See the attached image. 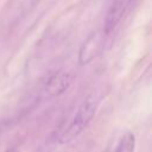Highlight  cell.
<instances>
[{"instance_id": "1", "label": "cell", "mask_w": 152, "mask_h": 152, "mask_svg": "<svg viewBox=\"0 0 152 152\" xmlns=\"http://www.w3.org/2000/svg\"><path fill=\"white\" fill-rule=\"evenodd\" d=\"M99 102H100V97L95 93L89 94L83 100V102L80 104L76 113L74 114L69 126L61 134L58 139L59 144H68L72 141L88 127V125L90 124L91 119L96 113Z\"/></svg>"}, {"instance_id": "2", "label": "cell", "mask_w": 152, "mask_h": 152, "mask_svg": "<svg viewBox=\"0 0 152 152\" xmlns=\"http://www.w3.org/2000/svg\"><path fill=\"white\" fill-rule=\"evenodd\" d=\"M135 0H113L106 18H104V24H103V30L104 33H110L116 26L121 21L122 17L126 14V12L129 10V7L133 5Z\"/></svg>"}, {"instance_id": "3", "label": "cell", "mask_w": 152, "mask_h": 152, "mask_svg": "<svg viewBox=\"0 0 152 152\" xmlns=\"http://www.w3.org/2000/svg\"><path fill=\"white\" fill-rule=\"evenodd\" d=\"M70 82H71V77L69 74H66V72L57 74L49 80V82L45 86L44 93L49 97L58 96L68 89Z\"/></svg>"}, {"instance_id": "4", "label": "cell", "mask_w": 152, "mask_h": 152, "mask_svg": "<svg viewBox=\"0 0 152 152\" xmlns=\"http://www.w3.org/2000/svg\"><path fill=\"white\" fill-rule=\"evenodd\" d=\"M99 44V39L96 38V36H91L88 38L87 42H84V44L81 48L80 51V63L81 64H87L89 63L96 55V46Z\"/></svg>"}, {"instance_id": "5", "label": "cell", "mask_w": 152, "mask_h": 152, "mask_svg": "<svg viewBox=\"0 0 152 152\" xmlns=\"http://www.w3.org/2000/svg\"><path fill=\"white\" fill-rule=\"evenodd\" d=\"M135 147V138L131 132H126L118 141L115 152H134Z\"/></svg>"}, {"instance_id": "6", "label": "cell", "mask_w": 152, "mask_h": 152, "mask_svg": "<svg viewBox=\"0 0 152 152\" xmlns=\"http://www.w3.org/2000/svg\"><path fill=\"white\" fill-rule=\"evenodd\" d=\"M5 152H18V151H17V148H8Z\"/></svg>"}]
</instances>
